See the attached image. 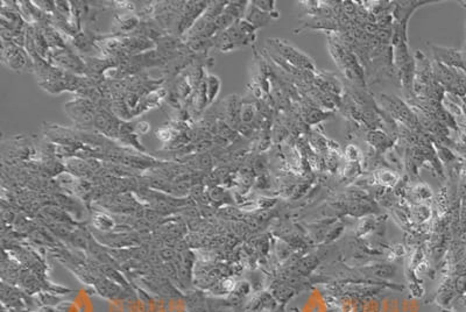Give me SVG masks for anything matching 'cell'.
Segmentation results:
<instances>
[{
    "label": "cell",
    "instance_id": "1",
    "mask_svg": "<svg viewBox=\"0 0 466 312\" xmlns=\"http://www.w3.org/2000/svg\"><path fill=\"white\" fill-rule=\"evenodd\" d=\"M67 112L74 120L80 125L93 124L95 119V104L90 99L80 98L77 100L70 101L66 106Z\"/></svg>",
    "mask_w": 466,
    "mask_h": 312
},
{
    "label": "cell",
    "instance_id": "2",
    "mask_svg": "<svg viewBox=\"0 0 466 312\" xmlns=\"http://www.w3.org/2000/svg\"><path fill=\"white\" fill-rule=\"evenodd\" d=\"M52 55H54V60L56 61L58 66H62L63 69L74 72H84L86 70V63L82 62L80 58L70 50L64 49V50L56 51Z\"/></svg>",
    "mask_w": 466,
    "mask_h": 312
},
{
    "label": "cell",
    "instance_id": "3",
    "mask_svg": "<svg viewBox=\"0 0 466 312\" xmlns=\"http://www.w3.org/2000/svg\"><path fill=\"white\" fill-rule=\"evenodd\" d=\"M251 25H253L256 28L261 27L263 25H267L271 20V14L265 13V12L260 11L256 6L252 5L250 11L246 13V19Z\"/></svg>",
    "mask_w": 466,
    "mask_h": 312
},
{
    "label": "cell",
    "instance_id": "4",
    "mask_svg": "<svg viewBox=\"0 0 466 312\" xmlns=\"http://www.w3.org/2000/svg\"><path fill=\"white\" fill-rule=\"evenodd\" d=\"M205 83H207V101L211 103V101H213V99L217 97V95H218L219 89H221V81H219V78L217 77V76L211 75L207 77Z\"/></svg>",
    "mask_w": 466,
    "mask_h": 312
},
{
    "label": "cell",
    "instance_id": "5",
    "mask_svg": "<svg viewBox=\"0 0 466 312\" xmlns=\"http://www.w3.org/2000/svg\"><path fill=\"white\" fill-rule=\"evenodd\" d=\"M282 52L284 54V56L289 58L290 62L293 61V62L297 64V66H307L308 64H309V60H308V58L302 56L300 52H297V50L290 48V47H284V48L282 49Z\"/></svg>",
    "mask_w": 466,
    "mask_h": 312
},
{
    "label": "cell",
    "instance_id": "6",
    "mask_svg": "<svg viewBox=\"0 0 466 312\" xmlns=\"http://www.w3.org/2000/svg\"><path fill=\"white\" fill-rule=\"evenodd\" d=\"M74 46L78 49V50L87 52L92 48V40L84 33L77 34L74 39Z\"/></svg>",
    "mask_w": 466,
    "mask_h": 312
},
{
    "label": "cell",
    "instance_id": "7",
    "mask_svg": "<svg viewBox=\"0 0 466 312\" xmlns=\"http://www.w3.org/2000/svg\"><path fill=\"white\" fill-rule=\"evenodd\" d=\"M253 5L256 6L257 8H259L260 11L265 12V13L271 14L273 16V10H274V1H253Z\"/></svg>",
    "mask_w": 466,
    "mask_h": 312
},
{
    "label": "cell",
    "instance_id": "8",
    "mask_svg": "<svg viewBox=\"0 0 466 312\" xmlns=\"http://www.w3.org/2000/svg\"><path fill=\"white\" fill-rule=\"evenodd\" d=\"M254 116V110L251 105H246V106H242V120L244 122L252 121Z\"/></svg>",
    "mask_w": 466,
    "mask_h": 312
}]
</instances>
